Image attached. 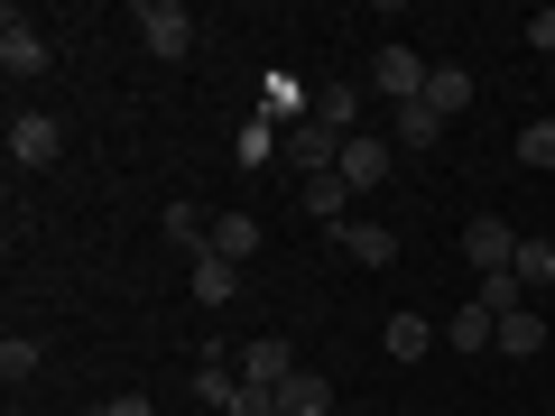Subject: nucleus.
<instances>
[{
  "instance_id": "26",
  "label": "nucleus",
  "mask_w": 555,
  "mask_h": 416,
  "mask_svg": "<svg viewBox=\"0 0 555 416\" xmlns=\"http://www.w3.org/2000/svg\"><path fill=\"white\" fill-rule=\"evenodd\" d=\"M259 112H269V120H306V112H315V102H306V93H297V83L278 75V83H269V102H259Z\"/></svg>"
},
{
  "instance_id": "5",
  "label": "nucleus",
  "mask_w": 555,
  "mask_h": 416,
  "mask_svg": "<svg viewBox=\"0 0 555 416\" xmlns=\"http://www.w3.org/2000/svg\"><path fill=\"white\" fill-rule=\"evenodd\" d=\"M463 259H473V277L509 269V259H518V232H509L500 213H473V222H463Z\"/></svg>"
},
{
  "instance_id": "6",
  "label": "nucleus",
  "mask_w": 555,
  "mask_h": 416,
  "mask_svg": "<svg viewBox=\"0 0 555 416\" xmlns=\"http://www.w3.org/2000/svg\"><path fill=\"white\" fill-rule=\"evenodd\" d=\"M334 177L352 185V195H361V185H389V139L352 130V139H343V167H334Z\"/></svg>"
},
{
  "instance_id": "8",
  "label": "nucleus",
  "mask_w": 555,
  "mask_h": 416,
  "mask_svg": "<svg viewBox=\"0 0 555 416\" xmlns=\"http://www.w3.org/2000/svg\"><path fill=\"white\" fill-rule=\"evenodd\" d=\"M241 379H250V389H287V379H297V352H287L278 334H259L250 352H241Z\"/></svg>"
},
{
  "instance_id": "21",
  "label": "nucleus",
  "mask_w": 555,
  "mask_h": 416,
  "mask_svg": "<svg viewBox=\"0 0 555 416\" xmlns=\"http://www.w3.org/2000/svg\"><path fill=\"white\" fill-rule=\"evenodd\" d=\"M232 389H241V370H232V361H222V352H204V370H195V398H204V407H232Z\"/></svg>"
},
{
  "instance_id": "22",
  "label": "nucleus",
  "mask_w": 555,
  "mask_h": 416,
  "mask_svg": "<svg viewBox=\"0 0 555 416\" xmlns=\"http://www.w3.org/2000/svg\"><path fill=\"white\" fill-rule=\"evenodd\" d=\"M509 269H518V287H528V297H537V287H555V240H518Z\"/></svg>"
},
{
  "instance_id": "13",
  "label": "nucleus",
  "mask_w": 555,
  "mask_h": 416,
  "mask_svg": "<svg viewBox=\"0 0 555 416\" xmlns=\"http://www.w3.org/2000/svg\"><path fill=\"white\" fill-rule=\"evenodd\" d=\"M250 250H259V222L250 213H214V250H204V259H232V269H241Z\"/></svg>"
},
{
  "instance_id": "17",
  "label": "nucleus",
  "mask_w": 555,
  "mask_h": 416,
  "mask_svg": "<svg viewBox=\"0 0 555 416\" xmlns=\"http://www.w3.org/2000/svg\"><path fill=\"white\" fill-rule=\"evenodd\" d=\"M436 334H444V324H426V315H389V361H426Z\"/></svg>"
},
{
  "instance_id": "14",
  "label": "nucleus",
  "mask_w": 555,
  "mask_h": 416,
  "mask_svg": "<svg viewBox=\"0 0 555 416\" xmlns=\"http://www.w3.org/2000/svg\"><path fill=\"white\" fill-rule=\"evenodd\" d=\"M167 240H177V250H214V213H204V204H167Z\"/></svg>"
},
{
  "instance_id": "12",
  "label": "nucleus",
  "mask_w": 555,
  "mask_h": 416,
  "mask_svg": "<svg viewBox=\"0 0 555 416\" xmlns=\"http://www.w3.org/2000/svg\"><path fill=\"white\" fill-rule=\"evenodd\" d=\"M278 416H334V379H324V370H297L287 389H278Z\"/></svg>"
},
{
  "instance_id": "19",
  "label": "nucleus",
  "mask_w": 555,
  "mask_h": 416,
  "mask_svg": "<svg viewBox=\"0 0 555 416\" xmlns=\"http://www.w3.org/2000/svg\"><path fill=\"white\" fill-rule=\"evenodd\" d=\"M389 130H398V148H436V139H444V120L426 112V102H398V112H389Z\"/></svg>"
},
{
  "instance_id": "29",
  "label": "nucleus",
  "mask_w": 555,
  "mask_h": 416,
  "mask_svg": "<svg viewBox=\"0 0 555 416\" xmlns=\"http://www.w3.org/2000/svg\"><path fill=\"white\" fill-rule=\"evenodd\" d=\"M528 47H537V56H555V10H537V20H528Z\"/></svg>"
},
{
  "instance_id": "10",
  "label": "nucleus",
  "mask_w": 555,
  "mask_h": 416,
  "mask_svg": "<svg viewBox=\"0 0 555 416\" xmlns=\"http://www.w3.org/2000/svg\"><path fill=\"white\" fill-rule=\"evenodd\" d=\"M306 222H315V232H343V222H352V185L343 177H306Z\"/></svg>"
},
{
  "instance_id": "2",
  "label": "nucleus",
  "mask_w": 555,
  "mask_h": 416,
  "mask_svg": "<svg viewBox=\"0 0 555 416\" xmlns=\"http://www.w3.org/2000/svg\"><path fill=\"white\" fill-rule=\"evenodd\" d=\"M65 158V120L56 112H10V167H56Z\"/></svg>"
},
{
  "instance_id": "3",
  "label": "nucleus",
  "mask_w": 555,
  "mask_h": 416,
  "mask_svg": "<svg viewBox=\"0 0 555 416\" xmlns=\"http://www.w3.org/2000/svg\"><path fill=\"white\" fill-rule=\"evenodd\" d=\"M426 75H436V65H426V56H416V47H379V56H371V83H379V93H389V112H398V102H426Z\"/></svg>"
},
{
  "instance_id": "11",
  "label": "nucleus",
  "mask_w": 555,
  "mask_h": 416,
  "mask_svg": "<svg viewBox=\"0 0 555 416\" xmlns=\"http://www.w3.org/2000/svg\"><path fill=\"white\" fill-rule=\"evenodd\" d=\"M444 342H454V352H500V315L473 297L463 315H444Z\"/></svg>"
},
{
  "instance_id": "9",
  "label": "nucleus",
  "mask_w": 555,
  "mask_h": 416,
  "mask_svg": "<svg viewBox=\"0 0 555 416\" xmlns=\"http://www.w3.org/2000/svg\"><path fill=\"white\" fill-rule=\"evenodd\" d=\"M334 250H343V259H361V269H389V259H398V240H389V222H343V232H334Z\"/></svg>"
},
{
  "instance_id": "16",
  "label": "nucleus",
  "mask_w": 555,
  "mask_h": 416,
  "mask_svg": "<svg viewBox=\"0 0 555 416\" xmlns=\"http://www.w3.org/2000/svg\"><path fill=\"white\" fill-rule=\"evenodd\" d=\"M463 102H473V75H463V65H436V75H426V112H436V120H454Z\"/></svg>"
},
{
  "instance_id": "20",
  "label": "nucleus",
  "mask_w": 555,
  "mask_h": 416,
  "mask_svg": "<svg viewBox=\"0 0 555 416\" xmlns=\"http://www.w3.org/2000/svg\"><path fill=\"white\" fill-rule=\"evenodd\" d=\"M232 287H241L232 259H195V306H204V315H214V306H232Z\"/></svg>"
},
{
  "instance_id": "24",
  "label": "nucleus",
  "mask_w": 555,
  "mask_h": 416,
  "mask_svg": "<svg viewBox=\"0 0 555 416\" xmlns=\"http://www.w3.org/2000/svg\"><path fill=\"white\" fill-rule=\"evenodd\" d=\"M38 342H28V334H10V342H0V379H10V389H20V379H38Z\"/></svg>"
},
{
  "instance_id": "4",
  "label": "nucleus",
  "mask_w": 555,
  "mask_h": 416,
  "mask_svg": "<svg viewBox=\"0 0 555 416\" xmlns=\"http://www.w3.org/2000/svg\"><path fill=\"white\" fill-rule=\"evenodd\" d=\"M0 75L10 83L47 75V38H38V20H20V10H0Z\"/></svg>"
},
{
  "instance_id": "28",
  "label": "nucleus",
  "mask_w": 555,
  "mask_h": 416,
  "mask_svg": "<svg viewBox=\"0 0 555 416\" xmlns=\"http://www.w3.org/2000/svg\"><path fill=\"white\" fill-rule=\"evenodd\" d=\"M102 416H158V407H149L139 389H120V398H102Z\"/></svg>"
},
{
  "instance_id": "23",
  "label": "nucleus",
  "mask_w": 555,
  "mask_h": 416,
  "mask_svg": "<svg viewBox=\"0 0 555 416\" xmlns=\"http://www.w3.org/2000/svg\"><path fill=\"white\" fill-rule=\"evenodd\" d=\"M481 306H491V315H518V306H537V297L518 287V269H491L481 277Z\"/></svg>"
},
{
  "instance_id": "27",
  "label": "nucleus",
  "mask_w": 555,
  "mask_h": 416,
  "mask_svg": "<svg viewBox=\"0 0 555 416\" xmlns=\"http://www.w3.org/2000/svg\"><path fill=\"white\" fill-rule=\"evenodd\" d=\"M222 416H278V389H250V379H241V389H232V407H222Z\"/></svg>"
},
{
  "instance_id": "25",
  "label": "nucleus",
  "mask_w": 555,
  "mask_h": 416,
  "mask_svg": "<svg viewBox=\"0 0 555 416\" xmlns=\"http://www.w3.org/2000/svg\"><path fill=\"white\" fill-rule=\"evenodd\" d=\"M518 167H555V120H528L518 130Z\"/></svg>"
},
{
  "instance_id": "30",
  "label": "nucleus",
  "mask_w": 555,
  "mask_h": 416,
  "mask_svg": "<svg viewBox=\"0 0 555 416\" xmlns=\"http://www.w3.org/2000/svg\"><path fill=\"white\" fill-rule=\"evenodd\" d=\"M75 416H102V407H75Z\"/></svg>"
},
{
  "instance_id": "7",
  "label": "nucleus",
  "mask_w": 555,
  "mask_h": 416,
  "mask_svg": "<svg viewBox=\"0 0 555 416\" xmlns=\"http://www.w3.org/2000/svg\"><path fill=\"white\" fill-rule=\"evenodd\" d=\"M287 158H297L306 177H334V167H343V139L324 130V120H297V130H287Z\"/></svg>"
},
{
  "instance_id": "15",
  "label": "nucleus",
  "mask_w": 555,
  "mask_h": 416,
  "mask_svg": "<svg viewBox=\"0 0 555 416\" xmlns=\"http://www.w3.org/2000/svg\"><path fill=\"white\" fill-rule=\"evenodd\" d=\"M500 352H509V361H537V352H546V324H537V306L500 315Z\"/></svg>"
},
{
  "instance_id": "1",
  "label": "nucleus",
  "mask_w": 555,
  "mask_h": 416,
  "mask_svg": "<svg viewBox=\"0 0 555 416\" xmlns=\"http://www.w3.org/2000/svg\"><path fill=\"white\" fill-rule=\"evenodd\" d=\"M139 47L158 65H177L185 47H195V10H185V0H139Z\"/></svg>"
},
{
  "instance_id": "18",
  "label": "nucleus",
  "mask_w": 555,
  "mask_h": 416,
  "mask_svg": "<svg viewBox=\"0 0 555 416\" xmlns=\"http://www.w3.org/2000/svg\"><path fill=\"white\" fill-rule=\"evenodd\" d=\"M315 120H324L334 139H352V120H361V83H324V93H315Z\"/></svg>"
}]
</instances>
